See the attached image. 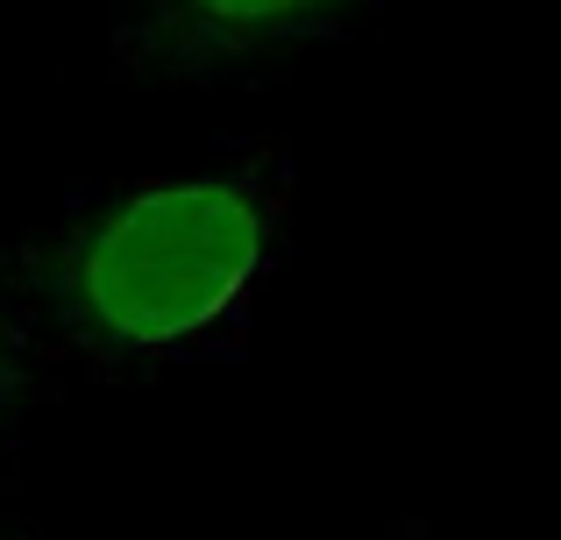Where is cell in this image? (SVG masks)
I'll return each mask as SVG.
<instances>
[{"mask_svg": "<svg viewBox=\"0 0 561 540\" xmlns=\"http://www.w3.org/2000/svg\"><path fill=\"white\" fill-rule=\"evenodd\" d=\"M277 185L271 171H185L114 193L71 235L65 291L107 348H192L242 313L271 271Z\"/></svg>", "mask_w": 561, "mask_h": 540, "instance_id": "1", "label": "cell"}, {"mask_svg": "<svg viewBox=\"0 0 561 540\" xmlns=\"http://www.w3.org/2000/svg\"><path fill=\"white\" fill-rule=\"evenodd\" d=\"M370 8L377 0H128L122 50L142 71L199 79V71H242L306 50Z\"/></svg>", "mask_w": 561, "mask_h": 540, "instance_id": "2", "label": "cell"}]
</instances>
